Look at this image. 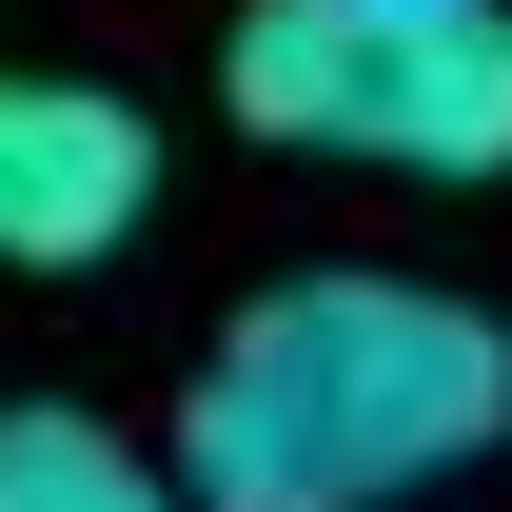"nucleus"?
Segmentation results:
<instances>
[{
  "mask_svg": "<svg viewBox=\"0 0 512 512\" xmlns=\"http://www.w3.org/2000/svg\"><path fill=\"white\" fill-rule=\"evenodd\" d=\"M0 512H197V493H178V453L99 434L79 394H20L0 414Z\"/></svg>",
  "mask_w": 512,
  "mask_h": 512,
  "instance_id": "obj_5",
  "label": "nucleus"
},
{
  "mask_svg": "<svg viewBox=\"0 0 512 512\" xmlns=\"http://www.w3.org/2000/svg\"><path fill=\"white\" fill-rule=\"evenodd\" d=\"M355 158L512 178V0H355Z\"/></svg>",
  "mask_w": 512,
  "mask_h": 512,
  "instance_id": "obj_3",
  "label": "nucleus"
},
{
  "mask_svg": "<svg viewBox=\"0 0 512 512\" xmlns=\"http://www.w3.org/2000/svg\"><path fill=\"white\" fill-rule=\"evenodd\" d=\"M217 99H237V138L355 158V0H237V40H217Z\"/></svg>",
  "mask_w": 512,
  "mask_h": 512,
  "instance_id": "obj_4",
  "label": "nucleus"
},
{
  "mask_svg": "<svg viewBox=\"0 0 512 512\" xmlns=\"http://www.w3.org/2000/svg\"><path fill=\"white\" fill-rule=\"evenodd\" d=\"M512 453V316L453 276H276L178 394L197 512H414Z\"/></svg>",
  "mask_w": 512,
  "mask_h": 512,
  "instance_id": "obj_1",
  "label": "nucleus"
},
{
  "mask_svg": "<svg viewBox=\"0 0 512 512\" xmlns=\"http://www.w3.org/2000/svg\"><path fill=\"white\" fill-rule=\"evenodd\" d=\"M158 217V119L119 79H20L0 60V276H99Z\"/></svg>",
  "mask_w": 512,
  "mask_h": 512,
  "instance_id": "obj_2",
  "label": "nucleus"
}]
</instances>
